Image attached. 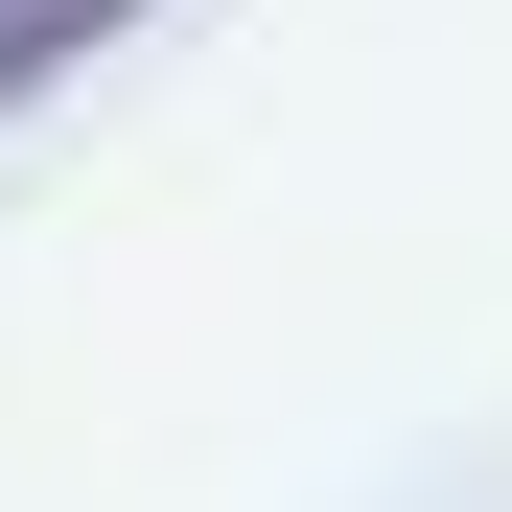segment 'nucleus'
Masks as SVG:
<instances>
[{"label":"nucleus","mask_w":512,"mask_h":512,"mask_svg":"<svg viewBox=\"0 0 512 512\" xmlns=\"http://www.w3.org/2000/svg\"><path fill=\"white\" fill-rule=\"evenodd\" d=\"M117 24H140V0H0V94H47V70L117 47Z\"/></svg>","instance_id":"nucleus-1"}]
</instances>
